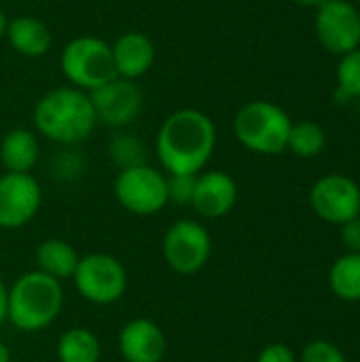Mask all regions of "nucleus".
<instances>
[{"instance_id":"obj_1","label":"nucleus","mask_w":360,"mask_h":362,"mask_svg":"<svg viewBox=\"0 0 360 362\" xmlns=\"http://www.w3.org/2000/svg\"><path fill=\"white\" fill-rule=\"evenodd\" d=\"M216 148V127L197 108L172 112L157 134V157L168 174H199Z\"/></svg>"},{"instance_id":"obj_2","label":"nucleus","mask_w":360,"mask_h":362,"mask_svg":"<svg viewBox=\"0 0 360 362\" xmlns=\"http://www.w3.org/2000/svg\"><path fill=\"white\" fill-rule=\"evenodd\" d=\"M98 119L89 93L79 87H55L34 106V127L57 144H79L91 136Z\"/></svg>"},{"instance_id":"obj_3","label":"nucleus","mask_w":360,"mask_h":362,"mask_svg":"<svg viewBox=\"0 0 360 362\" xmlns=\"http://www.w3.org/2000/svg\"><path fill=\"white\" fill-rule=\"evenodd\" d=\"M64 308L62 282L34 269L19 276L6 295V320L21 333H38L55 322Z\"/></svg>"},{"instance_id":"obj_4","label":"nucleus","mask_w":360,"mask_h":362,"mask_svg":"<svg viewBox=\"0 0 360 362\" xmlns=\"http://www.w3.org/2000/svg\"><path fill=\"white\" fill-rule=\"evenodd\" d=\"M291 125L293 121L286 110L267 100L244 104L233 119V132L240 144L259 155L284 153Z\"/></svg>"},{"instance_id":"obj_5","label":"nucleus","mask_w":360,"mask_h":362,"mask_svg":"<svg viewBox=\"0 0 360 362\" xmlns=\"http://www.w3.org/2000/svg\"><path fill=\"white\" fill-rule=\"evenodd\" d=\"M59 66L68 83L83 91H91L117 76L110 45L98 36L72 38L59 55Z\"/></svg>"},{"instance_id":"obj_6","label":"nucleus","mask_w":360,"mask_h":362,"mask_svg":"<svg viewBox=\"0 0 360 362\" xmlns=\"http://www.w3.org/2000/svg\"><path fill=\"white\" fill-rule=\"evenodd\" d=\"M72 280L79 295L93 305H112L127 288V272L123 263L106 252H89L81 257Z\"/></svg>"},{"instance_id":"obj_7","label":"nucleus","mask_w":360,"mask_h":362,"mask_svg":"<svg viewBox=\"0 0 360 362\" xmlns=\"http://www.w3.org/2000/svg\"><path fill=\"white\" fill-rule=\"evenodd\" d=\"M112 191H115L117 202L127 212L138 214V216L157 214L170 204L166 176L146 163L119 170Z\"/></svg>"},{"instance_id":"obj_8","label":"nucleus","mask_w":360,"mask_h":362,"mask_svg":"<svg viewBox=\"0 0 360 362\" xmlns=\"http://www.w3.org/2000/svg\"><path fill=\"white\" fill-rule=\"evenodd\" d=\"M161 250L172 272L191 276L206 267L212 252V238L199 221L180 218L168 227Z\"/></svg>"},{"instance_id":"obj_9","label":"nucleus","mask_w":360,"mask_h":362,"mask_svg":"<svg viewBox=\"0 0 360 362\" xmlns=\"http://www.w3.org/2000/svg\"><path fill=\"white\" fill-rule=\"evenodd\" d=\"M320 45L333 55H346L360 47V13L348 0H327L314 19Z\"/></svg>"},{"instance_id":"obj_10","label":"nucleus","mask_w":360,"mask_h":362,"mask_svg":"<svg viewBox=\"0 0 360 362\" xmlns=\"http://www.w3.org/2000/svg\"><path fill=\"white\" fill-rule=\"evenodd\" d=\"M310 206L329 225H344L360 216V187L344 174H329L314 182Z\"/></svg>"},{"instance_id":"obj_11","label":"nucleus","mask_w":360,"mask_h":362,"mask_svg":"<svg viewBox=\"0 0 360 362\" xmlns=\"http://www.w3.org/2000/svg\"><path fill=\"white\" fill-rule=\"evenodd\" d=\"M98 123L108 127H127L132 125L142 110V91L136 81L121 76L110 78L108 83L87 91Z\"/></svg>"},{"instance_id":"obj_12","label":"nucleus","mask_w":360,"mask_h":362,"mask_svg":"<svg viewBox=\"0 0 360 362\" xmlns=\"http://www.w3.org/2000/svg\"><path fill=\"white\" fill-rule=\"evenodd\" d=\"M42 189L32 174L4 172L0 176V229H19L40 210Z\"/></svg>"},{"instance_id":"obj_13","label":"nucleus","mask_w":360,"mask_h":362,"mask_svg":"<svg viewBox=\"0 0 360 362\" xmlns=\"http://www.w3.org/2000/svg\"><path fill=\"white\" fill-rule=\"evenodd\" d=\"M236 202L238 185L227 172L210 170L197 174L191 208L202 218H223L233 210Z\"/></svg>"},{"instance_id":"obj_14","label":"nucleus","mask_w":360,"mask_h":362,"mask_svg":"<svg viewBox=\"0 0 360 362\" xmlns=\"http://www.w3.org/2000/svg\"><path fill=\"white\" fill-rule=\"evenodd\" d=\"M166 348L161 327L149 318H134L119 333V352L125 362H161Z\"/></svg>"},{"instance_id":"obj_15","label":"nucleus","mask_w":360,"mask_h":362,"mask_svg":"<svg viewBox=\"0 0 360 362\" xmlns=\"http://www.w3.org/2000/svg\"><path fill=\"white\" fill-rule=\"evenodd\" d=\"M110 51H112V64L117 76L127 81L142 78L153 68L157 57L155 42L144 32H134V30L121 34L110 45Z\"/></svg>"},{"instance_id":"obj_16","label":"nucleus","mask_w":360,"mask_h":362,"mask_svg":"<svg viewBox=\"0 0 360 362\" xmlns=\"http://www.w3.org/2000/svg\"><path fill=\"white\" fill-rule=\"evenodd\" d=\"M4 36L8 45L23 57H42L49 53L53 42L49 25L32 15H21L6 21Z\"/></svg>"},{"instance_id":"obj_17","label":"nucleus","mask_w":360,"mask_h":362,"mask_svg":"<svg viewBox=\"0 0 360 362\" xmlns=\"http://www.w3.org/2000/svg\"><path fill=\"white\" fill-rule=\"evenodd\" d=\"M38 140L34 132L25 127H15L6 132L0 142V163L6 172L30 174L38 161Z\"/></svg>"},{"instance_id":"obj_18","label":"nucleus","mask_w":360,"mask_h":362,"mask_svg":"<svg viewBox=\"0 0 360 362\" xmlns=\"http://www.w3.org/2000/svg\"><path fill=\"white\" fill-rule=\"evenodd\" d=\"M79 259L81 257L74 250V246H70L66 240L59 238L42 240L36 248V269L59 282L74 276Z\"/></svg>"},{"instance_id":"obj_19","label":"nucleus","mask_w":360,"mask_h":362,"mask_svg":"<svg viewBox=\"0 0 360 362\" xmlns=\"http://www.w3.org/2000/svg\"><path fill=\"white\" fill-rule=\"evenodd\" d=\"M55 354L57 362H100L102 346L93 331L74 327L59 335Z\"/></svg>"},{"instance_id":"obj_20","label":"nucleus","mask_w":360,"mask_h":362,"mask_svg":"<svg viewBox=\"0 0 360 362\" xmlns=\"http://www.w3.org/2000/svg\"><path fill=\"white\" fill-rule=\"evenodd\" d=\"M329 286L342 301H360V252H346L329 272Z\"/></svg>"},{"instance_id":"obj_21","label":"nucleus","mask_w":360,"mask_h":362,"mask_svg":"<svg viewBox=\"0 0 360 362\" xmlns=\"http://www.w3.org/2000/svg\"><path fill=\"white\" fill-rule=\"evenodd\" d=\"M325 144H327V136H325V129L318 123L299 121V123L291 125L286 148L293 155H297L301 159H312V157L323 153Z\"/></svg>"},{"instance_id":"obj_22","label":"nucleus","mask_w":360,"mask_h":362,"mask_svg":"<svg viewBox=\"0 0 360 362\" xmlns=\"http://www.w3.org/2000/svg\"><path fill=\"white\" fill-rule=\"evenodd\" d=\"M110 157L115 161V165L119 170H125V168H134V165H142L146 163V148L144 144L129 136V134H123V136H117L112 142H110Z\"/></svg>"},{"instance_id":"obj_23","label":"nucleus","mask_w":360,"mask_h":362,"mask_svg":"<svg viewBox=\"0 0 360 362\" xmlns=\"http://www.w3.org/2000/svg\"><path fill=\"white\" fill-rule=\"evenodd\" d=\"M337 91L344 98H360V47L342 55L337 66Z\"/></svg>"},{"instance_id":"obj_24","label":"nucleus","mask_w":360,"mask_h":362,"mask_svg":"<svg viewBox=\"0 0 360 362\" xmlns=\"http://www.w3.org/2000/svg\"><path fill=\"white\" fill-rule=\"evenodd\" d=\"M195 178L197 174H168V202L176 206H191L193 191H195Z\"/></svg>"},{"instance_id":"obj_25","label":"nucleus","mask_w":360,"mask_h":362,"mask_svg":"<svg viewBox=\"0 0 360 362\" xmlns=\"http://www.w3.org/2000/svg\"><path fill=\"white\" fill-rule=\"evenodd\" d=\"M299 362H348L346 361V354L331 341H325V339H316V341H310L301 356Z\"/></svg>"},{"instance_id":"obj_26","label":"nucleus","mask_w":360,"mask_h":362,"mask_svg":"<svg viewBox=\"0 0 360 362\" xmlns=\"http://www.w3.org/2000/svg\"><path fill=\"white\" fill-rule=\"evenodd\" d=\"M257 362H299V358L286 344H269L259 352Z\"/></svg>"},{"instance_id":"obj_27","label":"nucleus","mask_w":360,"mask_h":362,"mask_svg":"<svg viewBox=\"0 0 360 362\" xmlns=\"http://www.w3.org/2000/svg\"><path fill=\"white\" fill-rule=\"evenodd\" d=\"M342 227V244L348 252H360V216L339 225Z\"/></svg>"},{"instance_id":"obj_28","label":"nucleus","mask_w":360,"mask_h":362,"mask_svg":"<svg viewBox=\"0 0 360 362\" xmlns=\"http://www.w3.org/2000/svg\"><path fill=\"white\" fill-rule=\"evenodd\" d=\"M6 295H8V288L0 278V327L6 322Z\"/></svg>"},{"instance_id":"obj_29","label":"nucleus","mask_w":360,"mask_h":362,"mask_svg":"<svg viewBox=\"0 0 360 362\" xmlns=\"http://www.w3.org/2000/svg\"><path fill=\"white\" fill-rule=\"evenodd\" d=\"M295 4H299V6H308V8H318L323 2H327V0H293Z\"/></svg>"},{"instance_id":"obj_30","label":"nucleus","mask_w":360,"mask_h":362,"mask_svg":"<svg viewBox=\"0 0 360 362\" xmlns=\"http://www.w3.org/2000/svg\"><path fill=\"white\" fill-rule=\"evenodd\" d=\"M0 362H11V350L4 341H0Z\"/></svg>"},{"instance_id":"obj_31","label":"nucleus","mask_w":360,"mask_h":362,"mask_svg":"<svg viewBox=\"0 0 360 362\" xmlns=\"http://www.w3.org/2000/svg\"><path fill=\"white\" fill-rule=\"evenodd\" d=\"M6 15H4V11L0 8V40H2V36H4V32H6Z\"/></svg>"}]
</instances>
